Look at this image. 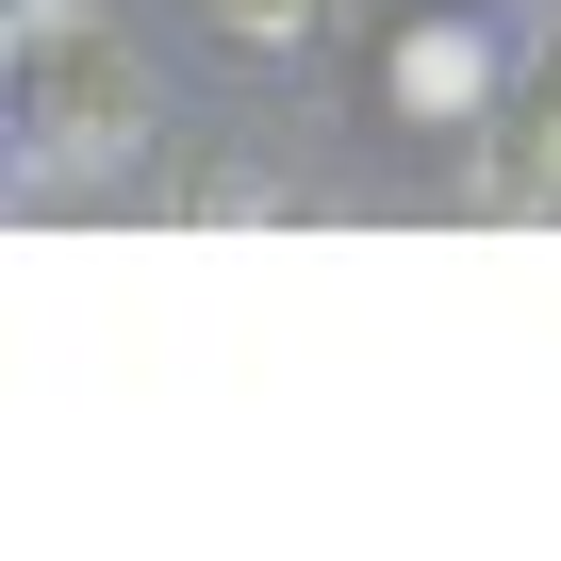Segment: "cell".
Wrapping results in <instances>:
<instances>
[{
	"label": "cell",
	"mask_w": 561,
	"mask_h": 561,
	"mask_svg": "<svg viewBox=\"0 0 561 561\" xmlns=\"http://www.w3.org/2000/svg\"><path fill=\"white\" fill-rule=\"evenodd\" d=\"M479 215H561V34L495 83V133H479Z\"/></svg>",
	"instance_id": "cell-2"
},
{
	"label": "cell",
	"mask_w": 561,
	"mask_h": 561,
	"mask_svg": "<svg viewBox=\"0 0 561 561\" xmlns=\"http://www.w3.org/2000/svg\"><path fill=\"white\" fill-rule=\"evenodd\" d=\"M149 116H165V83H149V50L100 18V0H18V165L34 182L133 165Z\"/></svg>",
	"instance_id": "cell-1"
},
{
	"label": "cell",
	"mask_w": 561,
	"mask_h": 561,
	"mask_svg": "<svg viewBox=\"0 0 561 561\" xmlns=\"http://www.w3.org/2000/svg\"><path fill=\"white\" fill-rule=\"evenodd\" d=\"M215 34H248V50H298V34H331V0H198Z\"/></svg>",
	"instance_id": "cell-4"
},
{
	"label": "cell",
	"mask_w": 561,
	"mask_h": 561,
	"mask_svg": "<svg viewBox=\"0 0 561 561\" xmlns=\"http://www.w3.org/2000/svg\"><path fill=\"white\" fill-rule=\"evenodd\" d=\"M479 83H495V67H479V34H446V18L397 50V100H413V116H479Z\"/></svg>",
	"instance_id": "cell-3"
}]
</instances>
